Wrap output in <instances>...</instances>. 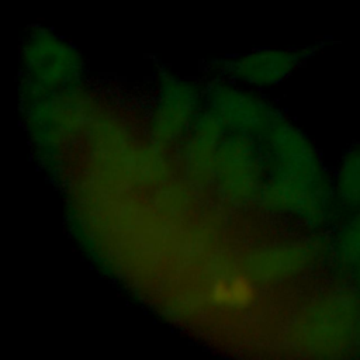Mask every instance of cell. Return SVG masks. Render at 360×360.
Instances as JSON below:
<instances>
[{"label": "cell", "instance_id": "obj_1", "mask_svg": "<svg viewBox=\"0 0 360 360\" xmlns=\"http://www.w3.org/2000/svg\"><path fill=\"white\" fill-rule=\"evenodd\" d=\"M21 62L25 80L35 93L55 91L76 83L83 72V59L77 49L41 24L25 31Z\"/></svg>", "mask_w": 360, "mask_h": 360}, {"label": "cell", "instance_id": "obj_3", "mask_svg": "<svg viewBox=\"0 0 360 360\" xmlns=\"http://www.w3.org/2000/svg\"><path fill=\"white\" fill-rule=\"evenodd\" d=\"M333 190L338 205L346 214L360 208V142L353 143L342 155L335 176Z\"/></svg>", "mask_w": 360, "mask_h": 360}, {"label": "cell", "instance_id": "obj_4", "mask_svg": "<svg viewBox=\"0 0 360 360\" xmlns=\"http://www.w3.org/2000/svg\"><path fill=\"white\" fill-rule=\"evenodd\" d=\"M211 298L217 305L226 308H248L256 300V288L246 276L233 274L212 284Z\"/></svg>", "mask_w": 360, "mask_h": 360}, {"label": "cell", "instance_id": "obj_2", "mask_svg": "<svg viewBox=\"0 0 360 360\" xmlns=\"http://www.w3.org/2000/svg\"><path fill=\"white\" fill-rule=\"evenodd\" d=\"M325 42L301 48H263L215 60L212 72L255 87H271L287 79Z\"/></svg>", "mask_w": 360, "mask_h": 360}]
</instances>
